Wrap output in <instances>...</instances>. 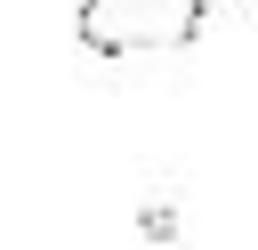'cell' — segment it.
Here are the masks:
<instances>
[{
  "label": "cell",
  "instance_id": "1",
  "mask_svg": "<svg viewBox=\"0 0 258 250\" xmlns=\"http://www.w3.org/2000/svg\"><path fill=\"white\" fill-rule=\"evenodd\" d=\"M202 24H210V0H81L73 8L81 48L113 56V65H129V56H177V48L202 40Z\"/></svg>",
  "mask_w": 258,
  "mask_h": 250
},
{
  "label": "cell",
  "instance_id": "2",
  "mask_svg": "<svg viewBox=\"0 0 258 250\" xmlns=\"http://www.w3.org/2000/svg\"><path fill=\"white\" fill-rule=\"evenodd\" d=\"M145 242H177V218H169V210H161V202H153V210H145Z\"/></svg>",
  "mask_w": 258,
  "mask_h": 250
}]
</instances>
